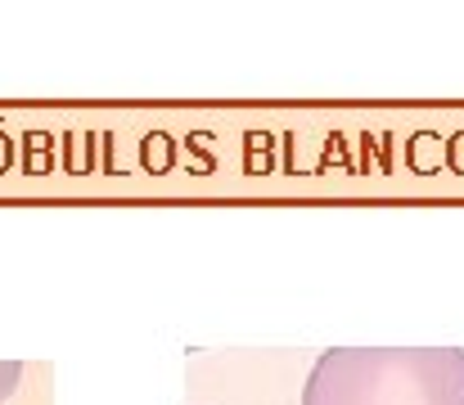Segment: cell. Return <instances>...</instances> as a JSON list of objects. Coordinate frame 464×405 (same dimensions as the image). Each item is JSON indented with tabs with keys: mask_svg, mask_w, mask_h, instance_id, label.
I'll use <instances>...</instances> for the list:
<instances>
[{
	"mask_svg": "<svg viewBox=\"0 0 464 405\" xmlns=\"http://www.w3.org/2000/svg\"><path fill=\"white\" fill-rule=\"evenodd\" d=\"M303 405H464L460 347H343L307 374Z\"/></svg>",
	"mask_w": 464,
	"mask_h": 405,
	"instance_id": "obj_1",
	"label": "cell"
},
{
	"mask_svg": "<svg viewBox=\"0 0 464 405\" xmlns=\"http://www.w3.org/2000/svg\"><path fill=\"white\" fill-rule=\"evenodd\" d=\"M18 383H23V365L18 361H0V405L18 392Z\"/></svg>",
	"mask_w": 464,
	"mask_h": 405,
	"instance_id": "obj_2",
	"label": "cell"
}]
</instances>
